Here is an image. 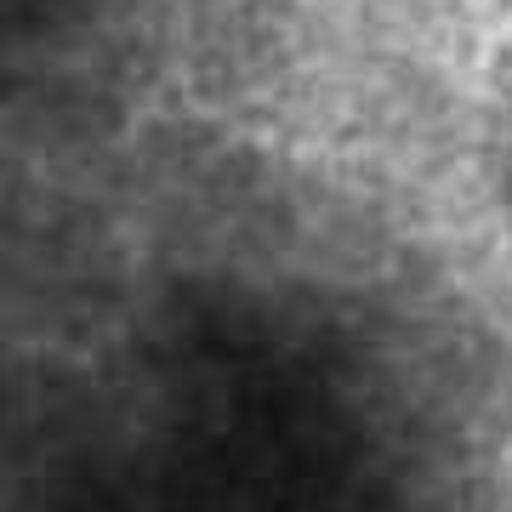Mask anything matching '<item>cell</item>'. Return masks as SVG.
Masks as SVG:
<instances>
[{
    "label": "cell",
    "instance_id": "cell-1",
    "mask_svg": "<svg viewBox=\"0 0 512 512\" xmlns=\"http://www.w3.org/2000/svg\"><path fill=\"white\" fill-rule=\"evenodd\" d=\"M18 40H63V29L97 18L103 0H6Z\"/></svg>",
    "mask_w": 512,
    "mask_h": 512
}]
</instances>
